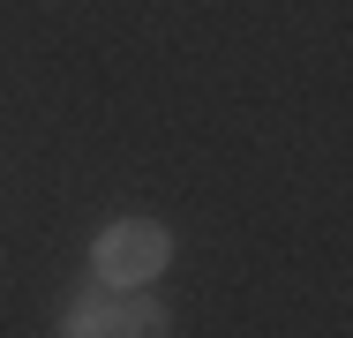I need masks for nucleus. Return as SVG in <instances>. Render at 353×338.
Masks as SVG:
<instances>
[{"mask_svg":"<svg viewBox=\"0 0 353 338\" xmlns=\"http://www.w3.org/2000/svg\"><path fill=\"white\" fill-rule=\"evenodd\" d=\"M53 338H113V286H75L68 308H61V324H53Z\"/></svg>","mask_w":353,"mask_h":338,"instance_id":"obj_2","label":"nucleus"},{"mask_svg":"<svg viewBox=\"0 0 353 338\" xmlns=\"http://www.w3.org/2000/svg\"><path fill=\"white\" fill-rule=\"evenodd\" d=\"M165 264H173V233H165L158 218H113V226L90 241V278L113 286V293L150 286Z\"/></svg>","mask_w":353,"mask_h":338,"instance_id":"obj_1","label":"nucleus"},{"mask_svg":"<svg viewBox=\"0 0 353 338\" xmlns=\"http://www.w3.org/2000/svg\"><path fill=\"white\" fill-rule=\"evenodd\" d=\"M113 338H173V308L143 301V286L136 293H113Z\"/></svg>","mask_w":353,"mask_h":338,"instance_id":"obj_3","label":"nucleus"}]
</instances>
